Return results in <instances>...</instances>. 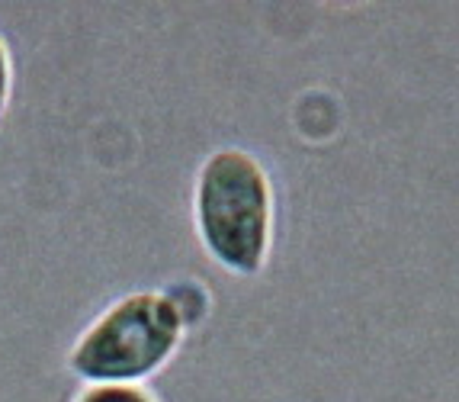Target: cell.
I'll list each match as a JSON object with an SVG mask.
<instances>
[{
    "mask_svg": "<svg viewBox=\"0 0 459 402\" xmlns=\"http://www.w3.org/2000/svg\"><path fill=\"white\" fill-rule=\"evenodd\" d=\"M71 402H161L148 383H103V387H81Z\"/></svg>",
    "mask_w": 459,
    "mask_h": 402,
    "instance_id": "cell-3",
    "label": "cell"
},
{
    "mask_svg": "<svg viewBox=\"0 0 459 402\" xmlns=\"http://www.w3.org/2000/svg\"><path fill=\"white\" fill-rule=\"evenodd\" d=\"M10 93H13V58H10L7 39L0 36V119L10 107Z\"/></svg>",
    "mask_w": 459,
    "mask_h": 402,
    "instance_id": "cell-4",
    "label": "cell"
},
{
    "mask_svg": "<svg viewBox=\"0 0 459 402\" xmlns=\"http://www.w3.org/2000/svg\"><path fill=\"white\" fill-rule=\"evenodd\" d=\"M302 7H306V0H299L283 62H280L273 87H270L254 126L241 139L209 148L190 180L193 239L215 271L229 274L235 280L261 277L273 258L276 225H280V194H276L273 170L257 145V132H261L264 113H267L286 71V62H290Z\"/></svg>",
    "mask_w": 459,
    "mask_h": 402,
    "instance_id": "cell-1",
    "label": "cell"
},
{
    "mask_svg": "<svg viewBox=\"0 0 459 402\" xmlns=\"http://www.w3.org/2000/svg\"><path fill=\"white\" fill-rule=\"evenodd\" d=\"M184 316L161 284L116 293L81 328L65 354V371L81 387L152 383L180 354L186 341Z\"/></svg>",
    "mask_w": 459,
    "mask_h": 402,
    "instance_id": "cell-2",
    "label": "cell"
}]
</instances>
